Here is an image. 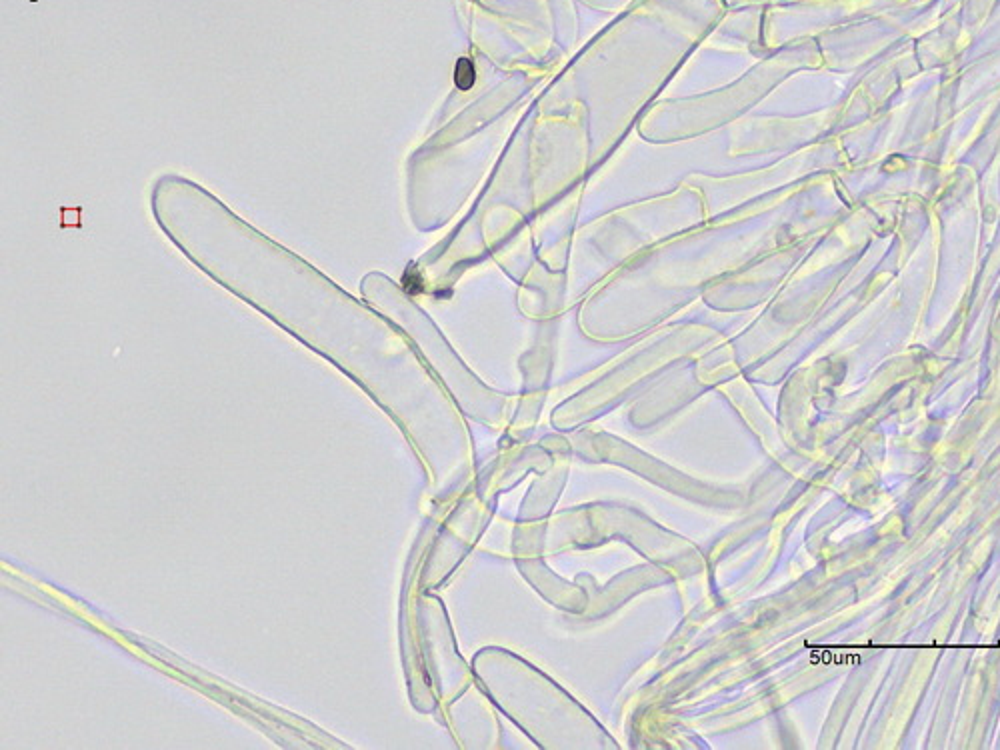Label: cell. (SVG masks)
<instances>
[{"instance_id":"obj_1","label":"cell","mask_w":1000,"mask_h":750,"mask_svg":"<svg viewBox=\"0 0 1000 750\" xmlns=\"http://www.w3.org/2000/svg\"><path fill=\"white\" fill-rule=\"evenodd\" d=\"M454 82L460 90H468L474 84V66L468 58L458 60L456 70H454Z\"/></svg>"}]
</instances>
